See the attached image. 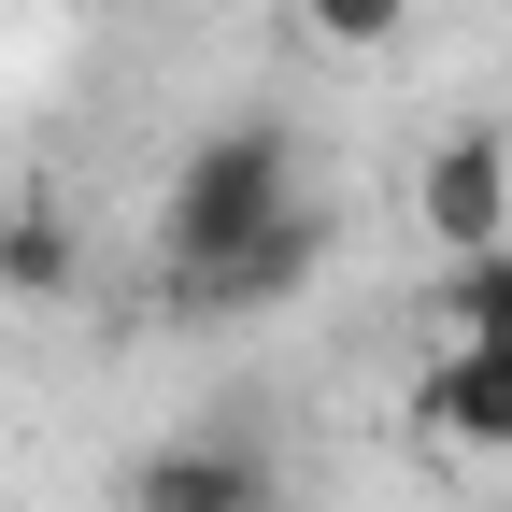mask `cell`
Wrapping results in <instances>:
<instances>
[{
    "instance_id": "cell-1",
    "label": "cell",
    "mask_w": 512,
    "mask_h": 512,
    "mask_svg": "<svg viewBox=\"0 0 512 512\" xmlns=\"http://www.w3.org/2000/svg\"><path fill=\"white\" fill-rule=\"evenodd\" d=\"M285 214H299V128L228 114V128H200L185 171L157 185V271L200 285V271H228V256H242L256 228H285Z\"/></svg>"
},
{
    "instance_id": "cell-2",
    "label": "cell",
    "mask_w": 512,
    "mask_h": 512,
    "mask_svg": "<svg viewBox=\"0 0 512 512\" xmlns=\"http://www.w3.org/2000/svg\"><path fill=\"white\" fill-rule=\"evenodd\" d=\"M413 441L456 470H512V342H441L413 384Z\"/></svg>"
},
{
    "instance_id": "cell-3",
    "label": "cell",
    "mask_w": 512,
    "mask_h": 512,
    "mask_svg": "<svg viewBox=\"0 0 512 512\" xmlns=\"http://www.w3.org/2000/svg\"><path fill=\"white\" fill-rule=\"evenodd\" d=\"M413 228L441 242V256H470V242H512V128H441L427 143V171H413Z\"/></svg>"
},
{
    "instance_id": "cell-4",
    "label": "cell",
    "mask_w": 512,
    "mask_h": 512,
    "mask_svg": "<svg viewBox=\"0 0 512 512\" xmlns=\"http://www.w3.org/2000/svg\"><path fill=\"white\" fill-rule=\"evenodd\" d=\"M328 242H342V228H328V200H299L285 228H256V242L228 256V271H200V285H171V299H200V313H271V299H299L313 271H328Z\"/></svg>"
},
{
    "instance_id": "cell-5",
    "label": "cell",
    "mask_w": 512,
    "mask_h": 512,
    "mask_svg": "<svg viewBox=\"0 0 512 512\" xmlns=\"http://www.w3.org/2000/svg\"><path fill=\"white\" fill-rule=\"evenodd\" d=\"M128 512H271V456L256 441H157L128 470Z\"/></svg>"
},
{
    "instance_id": "cell-6",
    "label": "cell",
    "mask_w": 512,
    "mask_h": 512,
    "mask_svg": "<svg viewBox=\"0 0 512 512\" xmlns=\"http://www.w3.org/2000/svg\"><path fill=\"white\" fill-rule=\"evenodd\" d=\"M72 285H86L72 214H57V200H15V214H0V299H72Z\"/></svg>"
},
{
    "instance_id": "cell-7",
    "label": "cell",
    "mask_w": 512,
    "mask_h": 512,
    "mask_svg": "<svg viewBox=\"0 0 512 512\" xmlns=\"http://www.w3.org/2000/svg\"><path fill=\"white\" fill-rule=\"evenodd\" d=\"M441 342H512V242L441 256Z\"/></svg>"
},
{
    "instance_id": "cell-8",
    "label": "cell",
    "mask_w": 512,
    "mask_h": 512,
    "mask_svg": "<svg viewBox=\"0 0 512 512\" xmlns=\"http://www.w3.org/2000/svg\"><path fill=\"white\" fill-rule=\"evenodd\" d=\"M399 15H413V0H313V43H399Z\"/></svg>"
},
{
    "instance_id": "cell-9",
    "label": "cell",
    "mask_w": 512,
    "mask_h": 512,
    "mask_svg": "<svg viewBox=\"0 0 512 512\" xmlns=\"http://www.w3.org/2000/svg\"><path fill=\"white\" fill-rule=\"evenodd\" d=\"M285 15H313V0H285Z\"/></svg>"
}]
</instances>
